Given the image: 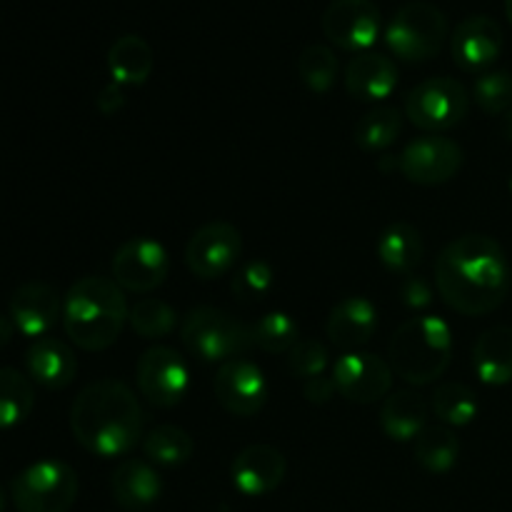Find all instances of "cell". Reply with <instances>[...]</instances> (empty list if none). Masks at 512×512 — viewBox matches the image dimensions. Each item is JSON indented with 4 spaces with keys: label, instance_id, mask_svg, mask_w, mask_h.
Returning a JSON list of instances; mask_svg holds the SVG:
<instances>
[{
    "label": "cell",
    "instance_id": "obj_1",
    "mask_svg": "<svg viewBox=\"0 0 512 512\" xmlns=\"http://www.w3.org/2000/svg\"><path fill=\"white\" fill-rule=\"evenodd\" d=\"M435 285L450 310L488 315L510 293V263L503 245L483 233H468L443 248L435 263Z\"/></svg>",
    "mask_w": 512,
    "mask_h": 512
},
{
    "label": "cell",
    "instance_id": "obj_2",
    "mask_svg": "<svg viewBox=\"0 0 512 512\" xmlns=\"http://www.w3.org/2000/svg\"><path fill=\"white\" fill-rule=\"evenodd\" d=\"M143 405L125 383L113 378L85 385L70 405L75 443L98 458H120L143 443Z\"/></svg>",
    "mask_w": 512,
    "mask_h": 512
},
{
    "label": "cell",
    "instance_id": "obj_3",
    "mask_svg": "<svg viewBox=\"0 0 512 512\" xmlns=\"http://www.w3.org/2000/svg\"><path fill=\"white\" fill-rule=\"evenodd\" d=\"M128 298L113 278L88 275L70 285L63 298V330L85 353L108 350L128 325Z\"/></svg>",
    "mask_w": 512,
    "mask_h": 512
},
{
    "label": "cell",
    "instance_id": "obj_4",
    "mask_svg": "<svg viewBox=\"0 0 512 512\" xmlns=\"http://www.w3.org/2000/svg\"><path fill=\"white\" fill-rule=\"evenodd\" d=\"M388 363L413 388L435 383L453 363V333L443 318L418 315L400 325L388 343Z\"/></svg>",
    "mask_w": 512,
    "mask_h": 512
},
{
    "label": "cell",
    "instance_id": "obj_5",
    "mask_svg": "<svg viewBox=\"0 0 512 512\" xmlns=\"http://www.w3.org/2000/svg\"><path fill=\"white\" fill-rule=\"evenodd\" d=\"M180 343L193 358L220 365L255 348L250 325L210 305H200L185 315L180 323Z\"/></svg>",
    "mask_w": 512,
    "mask_h": 512
},
{
    "label": "cell",
    "instance_id": "obj_6",
    "mask_svg": "<svg viewBox=\"0 0 512 512\" xmlns=\"http://www.w3.org/2000/svg\"><path fill=\"white\" fill-rule=\"evenodd\" d=\"M448 40V18L433 3L403 5L385 30V43L395 58L405 63H425L443 50Z\"/></svg>",
    "mask_w": 512,
    "mask_h": 512
},
{
    "label": "cell",
    "instance_id": "obj_7",
    "mask_svg": "<svg viewBox=\"0 0 512 512\" xmlns=\"http://www.w3.org/2000/svg\"><path fill=\"white\" fill-rule=\"evenodd\" d=\"M78 498V475L60 460H38L10 483V500L18 512H68Z\"/></svg>",
    "mask_w": 512,
    "mask_h": 512
},
{
    "label": "cell",
    "instance_id": "obj_8",
    "mask_svg": "<svg viewBox=\"0 0 512 512\" xmlns=\"http://www.w3.org/2000/svg\"><path fill=\"white\" fill-rule=\"evenodd\" d=\"M470 95L460 80L438 75L415 85L405 98V118L428 135L445 133L468 118Z\"/></svg>",
    "mask_w": 512,
    "mask_h": 512
},
{
    "label": "cell",
    "instance_id": "obj_9",
    "mask_svg": "<svg viewBox=\"0 0 512 512\" xmlns=\"http://www.w3.org/2000/svg\"><path fill=\"white\" fill-rule=\"evenodd\" d=\"M135 383L150 405L170 410L183 403L188 395L190 368L178 350L168 345H153L138 358Z\"/></svg>",
    "mask_w": 512,
    "mask_h": 512
},
{
    "label": "cell",
    "instance_id": "obj_10",
    "mask_svg": "<svg viewBox=\"0 0 512 512\" xmlns=\"http://www.w3.org/2000/svg\"><path fill=\"white\" fill-rule=\"evenodd\" d=\"M243 255V235L228 220L205 223L185 245V265L198 280H218L233 273Z\"/></svg>",
    "mask_w": 512,
    "mask_h": 512
},
{
    "label": "cell",
    "instance_id": "obj_11",
    "mask_svg": "<svg viewBox=\"0 0 512 512\" xmlns=\"http://www.w3.org/2000/svg\"><path fill=\"white\" fill-rule=\"evenodd\" d=\"M170 273V255L163 243L140 235L130 238L115 250L110 278L128 293L148 295L165 283Z\"/></svg>",
    "mask_w": 512,
    "mask_h": 512
},
{
    "label": "cell",
    "instance_id": "obj_12",
    "mask_svg": "<svg viewBox=\"0 0 512 512\" xmlns=\"http://www.w3.org/2000/svg\"><path fill=\"white\" fill-rule=\"evenodd\" d=\"M465 153L455 140L443 135H423L403 148L398 158V170L413 185L435 188L458 175L463 168Z\"/></svg>",
    "mask_w": 512,
    "mask_h": 512
},
{
    "label": "cell",
    "instance_id": "obj_13",
    "mask_svg": "<svg viewBox=\"0 0 512 512\" xmlns=\"http://www.w3.org/2000/svg\"><path fill=\"white\" fill-rule=\"evenodd\" d=\"M213 390L220 408L235 418H253L265 408L270 398L265 373L245 358H235L220 365Z\"/></svg>",
    "mask_w": 512,
    "mask_h": 512
},
{
    "label": "cell",
    "instance_id": "obj_14",
    "mask_svg": "<svg viewBox=\"0 0 512 512\" xmlns=\"http://www.w3.org/2000/svg\"><path fill=\"white\" fill-rule=\"evenodd\" d=\"M393 368L370 353H343L333 365V383L340 398L358 405L385 400L393 390Z\"/></svg>",
    "mask_w": 512,
    "mask_h": 512
},
{
    "label": "cell",
    "instance_id": "obj_15",
    "mask_svg": "<svg viewBox=\"0 0 512 512\" xmlns=\"http://www.w3.org/2000/svg\"><path fill=\"white\" fill-rule=\"evenodd\" d=\"M320 25L333 45L350 53H365L378 40L383 20L373 0H333Z\"/></svg>",
    "mask_w": 512,
    "mask_h": 512
},
{
    "label": "cell",
    "instance_id": "obj_16",
    "mask_svg": "<svg viewBox=\"0 0 512 512\" xmlns=\"http://www.w3.org/2000/svg\"><path fill=\"white\" fill-rule=\"evenodd\" d=\"M8 318L25 338H45L63 320V295L43 280H28L10 295Z\"/></svg>",
    "mask_w": 512,
    "mask_h": 512
},
{
    "label": "cell",
    "instance_id": "obj_17",
    "mask_svg": "<svg viewBox=\"0 0 512 512\" xmlns=\"http://www.w3.org/2000/svg\"><path fill=\"white\" fill-rule=\"evenodd\" d=\"M288 473V460L278 448L265 443L248 445L230 463L233 488L245 498H263L283 485Z\"/></svg>",
    "mask_w": 512,
    "mask_h": 512
},
{
    "label": "cell",
    "instance_id": "obj_18",
    "mask_svg": "<svg viewBox=\"0 0 512 512\" xmlns=\"http://www.w3.org/2000/svg\"><path fill=\"white\" fill-rule=\"evenodd\" d=\"M455 63L468 73H485L503 50V28L490 15H470L450 38Z\"/></svg>",
    "mask_w": 512,
    "mask_h": 512
},
{
    "label": "cell",
    "instance_id": "obj_19",
    "mask_svg": "<svg viewBox=\"0 0 512 512\" xmlns=\"http://www.w3.org/2000/svg\"><path fill=\"white\" fill-rule=\"evenodd\" d=\"M378 318L380 315L373 300L363 298V295H350L333 305L328 323H325V333H328L330 343L338 345L340 350L358 353L378 333Z\"/></svg>",
    "mask_w": 512,
    "mask_h": 512
},
{
    "label": "cell",
    "instance_id": "obj_20",
    "mask_svg": "<svg viewBox=\"0 0 512 512\" xmlns=\"http://www.w3.org/2000/svg\"><path fill=\"white\" fill-rule=\"evenodd\" d=\"M398 65L393 58L375 50H365V53H355L345 68V90L353 95L355 100H365V103H378L393 95L398 88Z\"/></svg>",
    "mask_w": 512,
    "mask_h": 512
},
{
    "label": "cell",
    "instance_id": "obj_21",
    "mask_svg": "<svg viewBox=\"0 0 512 512\" xmlns=\"http://www.w3.org/2000/svg\"><path fill=\"white\" fill-rule=\"evenodd\" d=\"M25 370L33 383L45 390H63L78 375L73 348L58 338H38L25 350Z\"/></svg>",
    "mask_w": 512,
    "mask_h": 512
},
{
    "label": "cell",
    "instance_id": "obj_22",
    "mask_svg": "<svg viewBox=\"0 0 512 512\" xmlns=\"http://www.w3.org/2000/svg\"><path fill=\"white\" fill-rule=\"evenodd\" d=\"M110 490L120 508L143 510L150 508L163 493V480L158 470L148 460L130 458L118 465V470L110 478Z\"/></svg>",
    "mask_w": 512,
    "mask_h": 512
},
{
    "label": "cell",
    "instance_id": "obj_23",
    "mask_svg": "<svg viewBox=\"0 0 512 512\" xmlns=\"http://www.w3.org/2000/svg\"><path fill=\"white\" fill-rule=\"evenodd\" d=\"M380 428L395 443H415L428 428V403L415 390H395L383 400Z\"/></svg>",
    "mask_w": 512,
    "mask_h": 512
},
{
    "label": "cell",
    "instance_id": "obj_24",
    "mask_svg": "<svg viewBox=\"0 0 512 512\" xmlns=\"http://www.w3.org/2000/svg\"><path fill=\"white\" fill-rule=\"evenodd\" d=\"M473 368L490 388L512 383V325H495L475 340Z\"/></svg>",
    "mask_w": 512,
    "mask_h": 512
},
{
    "label": "cell",
    "instance_id": "obj_25",
    "mask_svg": "<svg viewBox=\"0 0 512 512\" xmlns=\"http://www.w3.org/2000/svg\"><path fill=\"white\" fill-rule=\"evenodd\" d=\"M155 68V53L150 43L140 35L128 33L115 40L108 50V70L113 83L143 85Z\"/></svg>",
    "mask_w": 512,
    "mask_h": 512
},
{
    "label": "cell",
    "instance_id": "obj_26",
    "mask_svg": "<svg viewBox=\"0 0 512 512\" xmlns=\"http://www.w3.org/2000/svg\"><path fill=\"white\" fill-rule=\"evenodd\" d=\"M375 250L383 268L393 275H413L423 260V240L410 223H390L380 233Z\"/></svg>",
    "mask_w": 512,
    "mask_h": 512
},
{
    "label": "cell",
    "instance_id": "obj_27",
    "mask_svg": "<svg viewBox=\"0 0 512 512\" xmlns=\"http://www.w3.org/2000/svg\"><path fill=\"white\" fill-rule=\"evenodd\" d=\"M143 455L153 465L160 468H180V465L190 463L195 453V440L190 438L188 430L178 428V425H158L150 430L140 443Z\"/></svg>",
    "mask_w": 512,
    "mask_h": 512
},
{
    "label": "cell",
    "instance_id": "obj_28",
    "mask_svg": "<svg viewBox=\"0 0 512 512\" xmlns=\"http://www.w3.org/2000/svg\"><path fill=\"white\" fill-rule=\"evenodd\" d=\"M460 458V440L453 428L445 425H428L415 438V460L423 470L433 475L450 473Z\"/></svg>",
    "mask_w": 512,
    "mask_h": 512
},
{
    "label": "cell",
    "instance_id": "obj_29",
    "mask_svg": "<svg viewBox=\"0 0 512 512\" xmlns=\"http://www.w3.org/2000/svg\"><path fill=\"white\" fill-rule=\"evenodd\" d=\"M430 408H433L435 418L445 428H465L480 413L478 395L473 393V388H468L465 383H455V380L440 383L435 388L433 398H430Z\"/></svg>",
    "mask_w": 512,
    "mask_h": 512
},
{
    "label": "cell",
    "instance_id": "obj_30",
    "mask_svg": "<svg viewBox=\"0 0 512 512\" xmlns=\"http://www.w3.org/2000/svg\"><path fill=\"white\" fill-rule=\"evenodd\" d=\"M403 133V115L398 108L380 105V108L368 110L355 125V143L365 153H383L393 148L395 140Z\"/></svg>",
    "mask_w": 512,
    "mask_h": 512
},
{
    "label": "cell",
    "instance_id": "obj_31",
    "mask_svg": "<svg viewBox=\"0 0 512 512\" xmlns=\"http://www.w3.org/2000/svg\"><path fill=\"white\" fill-rule=\"evenodd\" d=\"M35 405L33 380L15 368H0V430L23 423Z\"/></svg>",
    "mask_w": 512,
    "mask_h": 512
},
{
    "label": "cell",
    "instance_id": "obj_32",
    "mask_svg": "<svg viewBox=\"0 0 512 512\" xmlns=\"http://www.w3.org/2000/svg\"><path fill=\"white\" fill-rule=\"evenodd\" d=\"M128 325L143 340H163L178 328V313L160 298H143L130 308Z\"/></svg>",
    "mask_w": 512,
    "mask_h": 512
},
{
    "label": "cell",
    "instance_id": "obj_33",
    "mask_svg": "<svg viewBox=\"0 0 512 512\" xmlns=\"http://www.w3.org/2000/svg\"><path fill=\"white\" fill-rule=\"evenodd\" d=\"M253 328V345L268 355H288L293 345L300 340V328L293 315L283 310H273L258 318Z\"/></svg>",
    "mask_w": 512,
    "mask_h": 512
},
{
    "label": "cell",
    "instance_id": "obj_34",
    "mask_svg": "<svg viewBox=\"0 0 512 512\" xmlns=\"http://www.w3.org/2000/svg\"><path fill=\"white\" fill-rule=\"evenodd\" d=\"M338 55L333 53V48L328 45H305L303 53L298 55V75L303 80V85L313 93L323 95L338 80Z\"/></svg>",
    "mask_w": 512,
    "mask_h": 512
},
{
    "label": "cell",
    "instance_id": "obj_35",
    "mask_svg": "<svg viewBox=\"0 0 512 512\" xmlns=\"http://www.w3.org/2000/svg\"><path fill=\"white\" fill-rule=\"evenodd\" d=\"M273 283L275 273L268 260H248V263H240L233 270L230 293L238 300H243V303H258V300L268 298Z\"/></svg>",
    "mask_w": 512,
    "mask_h": 512
},
{
    "label": "cell",
    "instance_id": "obj_36",
    "mask_svg": "<svg viewBox=\"0 0 512 512\" xmlns=\"http://www.w3.org/2000/svg\"><path fill=\"white\" fill-rule=\"evenodd\" d=\"M473 98L488 115H505L512 110V73L508 70H485L473 85Z\"/></svg>",
    "mask_w": 512,
    "mask_h": 512
},
{
    "label": "cell",
    "instance_id": "obj_37",
    "mask_svg": "<svg viewBox=\"0 0 512 512\" xmlns=\"http://www.w3.org/2000/svg\"><path fill=\"white\" fill-rule=\"evenodd\" d=\"M328 365H330L328 348H325L320 340H313V338L298 340V343L293 345V350L288 353L290 373H293L295 378L303 380V383L310 378H318V375H325Z\"/></svg>",
    "mask_w": 512,
    "mask_h": 512
},
{
    "label": "cell",
    "instance_id": "obj_38",
    "mask_svg": "<svg viewBox=\"0 0 512 512\" xmlns=\"http://www.w3.org/2000/svg\"><path fill=\"white\" fill-rule=\"evenodd\" d=\"M400 300L410 310H425L433 305V285L420 275H405L400 283Z\"/></svg>",
    "mask_w": 512,
    "mask_h": 512
},
{
    "label": "cell",
    "instance_id": "obj_39",
    "mask_svg": "<svg viewBox=\"0 0 512 512\" xmlns=\"http://www.w3.org/2000/svg\"><path fill=\"white\" fill-rule=\"evenodd\" d=\"M338 388L333 383V375H318V378H310L303 383V398L310 405H328L335 398Z\"/></svg>",
    "mask_w": 512,
    "mask_h": 512
},
{
    "label": "cell",
    "instance_id": "obj_40",
    "mask_svg": "<svg viewBox=\"0 0 512 512\" xmlns=\"http://www.w3.org/2000/svg\"><path fill=\"white\" fill-rule=\"evenodd\" d=\"M125 98H128V95H125L123 85L108 83L98 93V100H95V105H98V110L103 115H115L118 110L125 108Z\"/></svg>",
    "mask_w": 512,
    "mask_h": 512
},
{
    "label": "cell",
    "instance_id": "obj_41",
    "mask_svg": "<svg viewBox=\"0 0 512 512\" xmlns=\"http://www.w3.org/2000/svg\"><path fill=\"white\" fill-rule=\"evenodd\" d=\"M10 335H13V323H10V318L0 315V348L10 343Z\"/></svg>",
    "mask_w": 512,
    "mask_h": 512
},
{
    "label": "cell",
    "instance_id": "obj_42",
    "mask_svg": "<svg viewBox=\"0 0 512 512\" xmlns=\"http://www.w3.org/2000/svg\"><path fill=\"white\" fill-rule=\"evenodd\" d=\"M503 135L508 140H512V110H508V113L503 115Z\"/></svg>",
    "mask_w": 512,
    "mask_h": 512
},
{
    "label": "cell",
    "instance_id": "obj_43",
    "mask_svg": "<svg viewBox=\"0 0 512 512\" xmlns=\"http://www.w3.org/2000/svg\"><path fill=\"white\" fill-rule=\"evenodd\" d=\"M5 505H8V495H5V490L0 488V512H5Z\"/></svg>",
    "mask_w": 512,
    "mask_h": 512
},
{
    "label": "cell",
    "instance_id": "obj_44",
    "mask_svg": "<svg viewBox=\"0 0 512 512\" xmlns=\"http://www.w3.org/2000/svg\"><path fill=\"white\" fill-rule=\"evenodd\" d=\"M505 13H508V20L512 25V0H505Z\"/></svg>",
    "mask_w": 512,
    "mask_h": 512
},
{
    "label": "cell",
    "instance_id": "obj_45",
    "mask_svg": "<svg viewBox=\"0 0 512 512\" xmlns=\"http://www.w3.org/2000/svg\"><path fill=\"white\" fill-rule=\"evenodd\" d=\"M510 190H512V175H510Z\"/></svg>",
    "mask_w": 512,
    "mask_h": 512
}]
</instances>
